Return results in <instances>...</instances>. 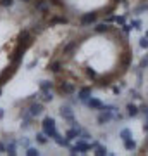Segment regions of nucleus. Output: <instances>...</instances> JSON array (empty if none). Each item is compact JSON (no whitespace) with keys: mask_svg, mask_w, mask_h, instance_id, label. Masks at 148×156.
I'll use <instances>...</instances> for the list:
<instances>
[{"mask_svg":"<svg viewBox=\"0 0 148 156\" xmlns=\"http://www.w3.org/2000/svg\"><path fill=\"white\" fill-rule=\"evenodd\" d=\"M95 31H97V33H107V31H109V26H107V24H98V26L95 28Z\"/></svg>","mask_w":148,"mask_h":156,"instance_id":"obj_18","label":"nucleus"},{"mask_svg":"<svg viewBox=\"0 0 148 156\" xmlns=\"http://www.w3.org/2000/svg\"><path fill=\"white\" fill-rule=\"evenodd\" d=\"M54 89V83L52 82H41L40 83V92H50Z\"/></svg>","mask_w":148,"mask_h":156,"instance_id":"obj_11","label":"nucleus"},{"mask_svg":"<svg viewBox=\"0 0 148 156\" xmlns=\"http://www.w3.org/2000/svg\"><path fill=\"white\" fill-rule=\"evenodd\" d=\"M112 118H114V115H112V109H102V113L98 115V123H100V125L109 123Z\"/></svg>","mask_w":148,"mask_h":156,"instance_id":"obj_6","label":"nucleus"},{"mask_svg":"<svg viewBox=\"0 0 148 156\" xmlns=\"http://www.w3.org/2000/svg\"><path fill=\"white\" fill-rule=\"evenodd\" d=\"M26 154H28V156H38V154H40V151H38V149H35V147H28Z\"/></svg>","mask_w":148,"mask_h":156,"instance_id":"obj_21","label":"nucleus"},{"mask_svg":"<svg viewBox=\"0 0 148 156\" xmlns=\"http://www.w3.org/2000/svg\"><path fill=\"white\" fill-rule=\"evenodd\" d=\"M61 116L64 118V120H67V122H74V111H72L71 106H62L61 108Z\"/></svg>","mask_w":148,"mask_h":156,"instance_id":"obj_5","label":"nucleus"},{"mask_svg":"<svg viewBox=\"0 0 148 156\" xmlns=\"http://www.w3.org/2000/svg\"><path fill=\"white\" fill-rule=\"evenodd\" d=\"M26 111L29 113L33 118H36L38 115H41V111H43V104H41V102H31Z\"/></svg>","mask_w":148,"mask_h":156,"instance_id":"obj_4","label":"nucleus"},{"mask_svg":"<svg viewBox=\"0 0 148 156\" xmlns=\"http://www.w3.org/2000/svg\"><path fill=\"white\" fill-rule=\"evenodd\" d=\"M93 147L91 146V142H86V139H77V142H76V146H72L71 147V154H77V153H86V151H90Z\"/></svg>","mask_w":148,"mask_h":156,"instance_id":"obj_2","label":"nucleus"},{"mask_svg":"<svg viewBox=\"0 0 148 156\" xmlns=\"http://www.w3.org/2000/svg\"><path fill=\"white\" fill-rule=\"evenodd\" d=\"M126 109H127V115H129L131 118H134V116H138V115H140V108H138L136 104H133V102H129V104H127Z\"/></svg>","mask_w":148,"mask_h":156,"instance_id":"obj_10","label":"nucleus"},{"mask_svg":"<svg viewBox=\"0 0 148 156\" xmlns=\"http://www.w3.org/2000/svg\"><path fill=\"white\" fill-rule=\"evenodd\" d=\"M124 147H126L127 151H134L136 149V142L133 139H124Z\"/></svg>","mask_w":148,"mask_h":156,"instance_id":"obj_12","label":"nucleus"},{"mask_svg":"<svg viewBox=\"0 0 148 156\" xmlns=\"http://www.w3.org/2000/svg\"><path fill=\"white\" fill-rule=\"evenodd\" d=\"M129 62H131V54L126 52V54H124V59H122V66L127 68V66H129Z\"/></svg>","mask_w":148,"mask_h":156,"instance_id":"obj_19","label":"nucleus"},{"mask_svg":"<svg viewBox=\"0 0 148 156\" xmlns=\"http://www.w3.org/2000/svg\"><path fill=\"white\" fill-rule=\"evenodd\" d=\"M119 135H121L122 140H124V139H131V130H129V128H122Z\"/></svg>","mask_w":148,"mask_h":156,"instance_id":"obj_16","label":"nucleus"},{"mask_svg":"<svg viewBox=\"0 0 148 156\" xmlns=\"http://www.w3.org/2000/svg\"><path fill=\"white\" fill-rule=\"evenodd\" d=\"M91 97V87H83L79 92H77V99L79 101H88Z\"/></svg>","mask_w":148,"mask_h":156,"instance_id":"obj_7","label":"nucleus"},{"mask_svg":"<svg viewBox=\"0 0 148 156\" xmlns=\"http://www.w3.org/2000/svg\"><path fill=\"white\" fill-rule=\"evenodd\" d=\"M36 142H38V144H47V142H48V137H47V134H45V132H40V134H36Z\"/></svg>","mask_w":148,"mask_h":156,"instance_id":"obj_14","label":"nucleus"},{"mask_svg":"<svg viewBox=\"0 0 148 156\" xmlns=\"http://www.w3.org/2000/svg\"><path fill=\"white\" fill-rule=\"evenodd\" d=\"M114 21L117 23V24H124L126 19H124V16H114Z\"/></svg>","mask_w":148,"mask_h":156,"instance_id":"obj_23","label":"nucleus"},{"mask_svg":"<svg viewBox=\"0 0 148 156\" xmlns=\"http://www.w3.org/2000/svg\"><path fill=\"white\" fill-rule=\"evenodd\" d=\"M59 92L64 95H71L76 92V85L71 83V82H62L61 85H59Z\"/></svg>","mask_w":148,"mask_h":156,"instance_id":"obj_3","label":"nucleus"},{"mask_svg":"<svg viewBox=\"0 0 148 156\" xmlns=\"http://www.w3.org/2000/svg\"><path fill=\"white\" fill-rule=\"evenodd\" d=\"M97 21V14L95 12H90V14H84L81 17V24H91V23Z\"/></svg>","mask_w":148,"mask_h":156,"instance_id":"obj_9","label":"nucleus"},{"mask_svg":"<svg viewBox=\"0 0 148 156\" xmlns=\"http://www.w3.org/2000/svg\"><path fill=\"white\" fill-rule=\"evenodd\" d=\"M16 146H17L16 140H9V144L5 146V151H9V154H16Z\"/></svg>","mask_w":148,"mask_h":156,"instance_id":"obj_13","label":"nucleus"},{"mask_svg":"<svg viewBox=\"0 0 148 156\" xmlns=\"http://www.w3.org/2000/svg\"><path fill=\"white\" fill-rule=\"evenodd\" d=\"M143 130H145V132H148V118L145 120V125H143Z\"/></svg>","mask_w":148,"mask_h":156,"instance_id":"obj_30","label":"nucleus"},{"mask_svg":"<svg viewBox=\"0 0 148 156\" xmlns=\"http://www.w3.org/2000/svg\"><path fill=\"white\" fill-rule=\"evenodd\" d=\"M95 154H97V156H105V154H107V147L97 144V146H95Z\"/></svg>","mask_w":148,"mask_h":156,"instance_id":"obj_15","label":"nucleus"},{"mask_svg":"<svg viewBox=\"0 0 148 156\" xmlns=\"http://www.w3.org/2000/svg\"><path fill=\"white\" fill-rule=\"evenodd\" d=\"M146 37H148V31H146Z\"/></svg>","mask_w":148,"mask_h":156,"instance_id":"obj_33","label":"nucleus"},{"mask_svg":"<svg viewBox=\"0 0 148 156\" xmlns=\"http://www.w3.org/2000/svg\"><path fill=\"white\" fill-rule=\"evenodd\" d=\"M88 106L91 108V109H102L104 108V102L100 99H97V97H90L88 99Z\"/></svg>","mask_w":148,"mask_h":156,"instance_id":"obj_8","label":"nucleus"},{"mask_svg":"<svg viewBox=\"0 0 148 156\" xmlns=\"http://www.w3.org/2000/svg\"><path fill=\"white\" fill-rule=\"evenodd\" d=\"M140 47H141V49H148V37H143V38L140 40Z\"/></svg>","mask_w":148,"mask_h":156,"instance_id":"obj_22","label":"nucleus"},{"mask_svg":"<svg viewBox=\"0 0 148 156\" xmlns=\"http://www.w3.org/2000/svg\"><path fill=\"white\" fill-rule=\"evenodd\" d=\"M146 9H148V4H141V5L138 7V9H136L134 12H136V14H140L141 11H146Z\"/></svg>","mask_w":148,"mask_h":156,"instance_id":"obj_24","label":"nucleus"},{"mask_svg":"<svg viewBox=\"0 0 148 156\" xmlns=\"http://www.w3.org/2000/svg\"><path fill=\"white\" fill-rule=\"evenodd\" d=\"M140 26H141V23L140 21H133L131 23V28H134V30H140Z\"/></svg>","mask_w":148,"mask_h":156,"instance_id":"obj_25","label":"nucleus"},{"mask_svg":"<svg viewBox=\"0 0 148 156\" xmlns=\"http://www.w3.org/2000/svg\"><path fill=\"white\" fill-rule=\"evenodd\" d=\"M131 97L133 99H140V94H138L136 90H131Z\"/></svg>","mask_w":148,"mask_h":156,"instance_id":"obj_26","label":"nucleus"},{"mask_svg":"<svg viewBox=\"0 0 148 156\" xmlns=\"http://www.w3.org/2000/svg\"><path fill=\"white\" fill-rule=\"evenodd\" d=\"M114 2H115V4H117V2H119V0H114Z\"/></svg>","mask_w":148,"mask_h":156,"instance_id":"obj_32","label":"nucleus"},{"mask_svg":"<svg viewBox=\"0 0 148 156\" xmlns=\"http://www.w3.org/2000/svg\"><path fill=\"white\" fill-rule=\"evenodd\" d=\"M141 111L145 113V116L148 118V106H143V108H141Z\"/></svg>","mask_w":148,"mask_h":156,"instance_id":"obj_29","label":"nucleus"},{"mask_svg":"<svg viewBox=\"0 0 148 156\" xmlns=\"http://www.w3.org/2000/svg\"><path fill=\"white\" fill-rule=\"evenodd\" d=\"M4 151H5V144H4V142H0V153H4Z\"/></svg>","mask_w":148,"mask_h":156,"instance_id":"obj_31","label":"nucleus"},{"mask_svg":"<svg viewBox=\"0 0 148 156\" xmlns=\"http://www.w3.org/2000/svg\"><path fill=\"white\" fill-rule=\"evenodd\" d=\"M0 4H2V5H11V4H12V0H2Z\"/></svg>","mask_w":148,"mask_h":156,"instance_id":"obj_28","label":"nucleus"},{"mask_svg":"<svg viewBox=\"0 0 148 156\" xmlns=\"http://www.w3.org/2000/svg\"><path fill=\"white\" fill-rule=\"evenodd\" d=\"M145 68H148V54L140 61V69H145Z\"/></svg>","mask_w":148,"mask_h":156,"instance_id":"obj_20","label":"nucleus"},{"mask_svg":"<svg viewBox=\"0 0 148 156\" xmlns=\"http://www.w3.org/2000/svg\"><path fill=\"white\" fill-rule=\"evenodd\" d=\"M129 30H131V26H126V24H122V31H124V33H129Z\"/></svg>","mask_w":148,"mask_h":156,"instance_id":"obj_27","label":"nucleus"},{"mask_svg":"<svg viewBox=\"0 0 148 156\" xmlns=\"http://www.w3.org/2000/svg\"><path fill=\"white\" fill-rule=\"evenodd\" d=\"M41 128H43V132L47 134V137L48 139H54L55 135L59 134L57 132V125H55V120L52 116H47L43 120V123H41Z\"/></svg>","mask_w":148,"mask_h":156,"instance_id":"obj_1","label":"nucleus"},{"mask_svg":"<svg viewBox=\"0 0 148 156\" xmlns=\"http://www.w3.org/2000/svg\"><path fill=\"white\" fill-rule=\"evenodd\" d=\"M48 71H52V73H59L61 71V62H52L48 66Z\"/></svg>","mask_w":148,"mask_h":156,"instance_id":"obj_17","label":"nucleus"}]
</instances>
